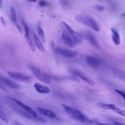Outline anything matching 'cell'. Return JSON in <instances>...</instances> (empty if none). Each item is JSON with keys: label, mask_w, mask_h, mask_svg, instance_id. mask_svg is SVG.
<instances>
[{"label": "cell", "mask_w": 125, "mask_h": 125, "mask_svg": "<svg viewBox=\"0 0 125 125\" xmlns=\"http://www.w3.org/2000/svg\"><path fill=\"white\" fill-rule=\"evenodd\" d=\"M75 19L79 22L88 26L96 32H100V31L99 24L91 17L83 15H78L75 17Z\"/></svg>", "instance_id": "1"}, {"label": "cell", "mask_w": 125, "mask_h": 125, "mask_svg": "<svg viewBox=\"0 0 125 125\" xmlns=\"http://www.w3.org/2000/svg\"><path fill=\"white\" fill-rule=\"evenodd\" d=\"M62 106L68 115L73 119L81 122L86 121V118L79 111L64 104H62Z\"/></svg>", "instance_id": "2"}, {"label": "cell", "mask_w": 125, "mask_h": 125, "mask_svg": "<svg viewBox=\"0 0 125 125\" xmlns=\"http://www.w3.org/2000/svg\"><path fill=\"white\" fill-rule=\"evenodd\" d=\"M33 75L40 81L45 83H50L51 80L50 76L46 73L42 71L40 68L36 66H32L31 68Z\"/></svg>", "instance_id": "3"}, {"label": "cell", "mask_w": 125, "mask_h": 125, "mask_svg": "<svg viewBox=\"0 0 125 125\" xmlns=\"http://www.w3.org/2000/svg\"><path fill=\"white\" fill-rule=\"evenodd\" d=\"M97 105L101 108L104 109H110L113 110L116 113L118 114L125 117V112L124 110L121 109V108L117 107L116 105L113 104H105L104 103H98L97 104Z\"/></svg>", "instance_id": "4"}, {"label": "cell", "mask_w": 125, "mask_h": 125, "mask_svg": "<svg viewBox=\"0 0 125 125\" xmlns=\"http://www.w3.org/2000/svg\"><path fill=\"white\" fill-rule=\"evenodd\" d=\"M7 73L10 77L18 81L27 82L31 80V77L25 73L13 71H8Z\"/></svg>", "instance_id": "5"}, {"label": "cell", "mask_w": 125, "mask_h": 125, "mask_svg": "<svg viewBox=\"0 0 125 125\" xmlns=\"http://www.w3.org/2000/svg\"><path fill=\"white\" fill-rule=\"evenodd\" d=\"M54 49L58 54L65 58H73L75 57L77 54V52L76 51L71 50L68 49L58 47L54 48Z\"/></svg>", "instance_id": "6"}, {"label": "cell", "mask_w": 125, "mask_h": 125, "mask_svg": "<svg viewBox=\"0 0 125 125\" xmlns=\"http://www.w3.org/2000/svg\"><path fill=\"white\" fill-rule=\"evenodd\" d=\"M12 100L19 106H20L21 108H22L24 110H25L26 112H27L29 114H30V115H31L32 117H33L34 118H36V119H38V115L37 114V112L31 107H29V106L26 105L25 104H24V103H23L22 102H21V101L16 99H14L13 98Z\"/></svg>", "instance_id": "7"}, {"label": "cell", "mask_w": 125, "mask_h": 125, "mask_svg": "<svg viewBox=\"0 0 125 125\" xmlns=\"http://www.w3.org/2000/svg\"><path fill=\"white\" fill-rule=\"evenodd\" d=\"M84 36L86 40L92 46L97 49H100V44L96 37L93 34L90 32H86L84 34Z\"/></svg>", "instance_id": "8"}, {"label": "cell", "mask_w": 125, "mask_h": 125, "mask_svg": "<svg viewBox=\"0 0 125 125\" xmlns=\"http://www.w3.org/2000/svg\"><path fill=\"white\" fill-rule=\"evenodd\" d=\"M62 39L64 44L69 47H72L76 45V43L72 37L66 30H64L62 32Z\"/></svg>", "instance_id": "9"}, {"label": "cell", "mask_w": 125, "mask_h": 125, "mask_svg": "<svg viewBox=\"0 0 125 125\" xmlns=\"http://www.w3.org/2000/svg\"><path fill=\"white\" fill-rule=\"evenodd\" d=\"M73 73L80 79L82 80L85 83H87L88 85L92 86L95 85V82L92 79L87 77L85 74L79 70H74Z\"/></svg>", "instance_id": "10"}, {"label": "cell", "mask_w": 125, "mask_h": 125, "mask_svg": "<svg viewBox=\"0 0 125 125\" xmlns=\"http://www.w3.org/2000/svg\"><path fill=\"white\" fill-rule=\"evenodd\" d=\"M2 84L12 89H18L20 88V86L17 83L12 81L8 78L0 76V86H2Z\"/></svg>", "instance_id": "11"}, {"label": "cell", "mask_w": 125, "mask_h": 125, "mask_svg": "<svg viewBox=\"0 0 125 125\" xmlns=\"http://www.w3.org/2000/svg\"><path fill=\"white\" fill-rule=\"evenodd\" d=\"M36 110L39 114L46 116L49 118L56 119L57 118L56 114L53 111L50 109L38 106L36 107Z\"/></svg>", "instance_id": "12"}, {"label": "cell", "mask_w": 125, "mask_h": 125, "mask_svg": "<svg viewBox=\"0 0 125 125\" xmlns=\"http://www.w3.org/2000/svg\"><path fill=\"white\" fill-rule=\"evenodd\" d=\"M85 61L86 64L90 67L93 68H98L100 64V61L93 56H87L85 58Z\"/></svg>", "instance_id": "13"}, {"label": "cell", "mask_w": 125, "mask_h": 125, "mask_svg": "<svg viewBox=\"0 0 125 125\" xmlns=\"http://www.w3.org/2000/svg\"><path fill=\"white\" fill-rule=\"evenodd\" d=\"M111 38L112 42L114 44L118 45L120 44V36L118 31L114 28L112 27L111 28Z\"/></svg>", "instance_id": "14"}, {"label": "cell", "mask_w": 125, "mask_h": 125, "mask_svg": "<svg viewBox=\"0 0 125 125\" xmlns=\"http://www.w3.org/2000/svg\"><path fill=\"white\" fill-rule=\"evenodd\" d=\"M34 88L37 92L42 94H47L50 92L49 88L44 85H42L38 83H34Z\"/></svg>", "instance_id": "15"}, {"label": "cell", "mask_w": 125, "mask_h": 125, "mask_svg": "<svg viewBox=\"0 0 125 125\" xmlns=\"http://www.w3.org/2000/svg\"><path fill=\"white\" fill-rule=\"evenodd\" d=\"M33 41L34 42L35 44H36L38 49L42 52H45V48L42 44V42L40 40V39L38 37V36L35 34H33Z\"/></svg>", "instance_id": "16"}, {"label": "cell", "mask_w": 125, "mask_h": 125, "mask_svg": "<svg viewBox=\"0 0 125 125\" xmlns=\"http://www.w3.org/2000/svg\"><path fill=\"white\" fill-rule=\"evenodd\" d=\"M37 32L39 35V37L40 39V40L43 43H45V33L44 32L43 30L42 29L41 27V25L38 24L37 26Z\"/></svg>", "instance_id": "17"}, {"label": "cell", "mask_w": 125, "mask_h": 125, "mask_svg": "<svg viewBox=\"0 0 125 125\" xmlns=\"http://www.w3.org/2000/svg\"><path fill=\"white\" fill-rule=\"evenodd\" d=\"M25 38L26 42L30 48V49L34 52L36 50V47H35V44L34 43V42L33 41V39L32 38V37L30 36V34L27 35H25Z\"/></svg>", "instance_id": "18"}, {"label": "cell", "mask_w": 125, "mask_h": 125, "mask_svg": "<svg viewBox=\"0 0 125 125\" xmlns=\"http://www.w3.org/2000/svg\"><path fill=\"white\" fill-rule=\"evenodd\" d=\"M10 18L12 21L15 24H17V16L15 9L14 7L12 6L10 8Z\"/></svg>", "instance_id": "19"}, {"label": "cell", "mask_w": 125, "mask_h": 125, "mask_svg": "<svg viewBox=\"0 0 125 125\" xmlns=\"http://www.w3.org/2000/svg\"><path fill=\"white\" fill-rule=\"evenodd\" d=\"M0 119L6 124L8 123V120L6 115L3 111L1 110H0Z\"/></svg>", "instance_id": "20"}, {"label": "cell", "mask_w": 125, "mask_h": 125, "mask_svg": "<svg viewBox=\"0 0 125 125\" xmlns=\"http://www.w3.org/2000/svg\"><path fill=\"white\" fill-rule=\"evenodd\" d=\"M22 25H23V28H24V30L25 31V35H27L29 34H30L29 29L28 26L27 25V24L24 21H22Z\"/></svg>", "instance_id": "21"}, {"label": "cell", "mask_w": 125, "mask_h": 125, "mask_svg": "<svg viewBox=\"0 0 125 125\" xmlns=\"http://www.w3.org/2000/svg\"><path fill=\"white\" fill-rule=\"evenodd\" d=\"M94 8L95 10H96L97 11L99 12H102L104 10V7L103 5H99V4H96L94 6Z\"/></svg>", "instance_id": "22"}, {"label": "cell", "mask_w": 125, "mask_h": 125, "mask_svg": "<svg viewBox=\"0 0 125 125\" xmlns=\"http://www.w3.org/2000/svg\"><path fill=\"white\" fill-rule=\"evenodd\" d=\"M114 90L115 92H116L117 93H118L120 96H121L124 100L125 99V93L124 91H122L119 89H115Z\"/></svg>", "instance_id": "23"}, {"label": "cell", "mask_w": 125, "mask_h": 125, "mask_svg": "<svg viewBox=\"0 0 125 125\" xmlns=\"http://www.w3.org/2000/svg\"><path fill=\"white\" fill-rule=\"evenodd\" d=\"M39 4L41 6H42V7L47 6L48 4V2L46 1H45V0H41V1H40L39 2Z\"/></svg>", "instance_id": "24"}, {"label": "cell", "mask_w": 125, "mask_h": 125, "mask_svg": "<svg viewBox=\"0 0 125 125\" xmlns=\"http://www.w3.org/2000/svg\"><path fill=\"white\" fill-rule=\"evenodd\" d=\"M0 21H1V23H2L3 25H5V21L4 18H3L2 17H0Z\"/></svg>", "instance_id": "25"}, {"label": "cell", "mask_w": 125, "mask_h": 125, "mask_svg": "<svg viewBox=\"0 0 125 125\" xmlns=\"http://www.w3.org/2000/svg\"><path fill=\"white\" fill-rule=\"evenodd\" d=\"M114 124L115 125H125V124L124 123H121L119 122H115L114 123Z\"/></svg>", "instance_id": "26"}, {"label": "cell", "mask_w": 125, "mask_h": 125, "mask_svg": "<svg viewBox=\"0 0 125 125\" xmlns=\"http://www.w3.org/2000/svg\"><path fill=\"white\" fill-rule=\"evenodd\" d=\"M50 43H51V47H52V48H54V47H55V44H54V42H53V41H51V42H50Z\"/></svg>", "instance_id": "27"}, {"label": "cell", "mask_w": 125, "mask_h": 125, "mask_svg": "<svg viewBox=\"0 0 125 125\" xmlns=\"http://www.w3.org/2000/svg\"><path fill=\"white\" fill-rule=\"evenodd\" d=\"M15 125H22V124H20L19 123L16 122V123H15Z\"/></svg>", "instance_id": "28"}, {"label": "cell", "mask_w": 125, "mask_h": 125, "mask_svg": "<svg viewBox=\"0 0 125 125\" xmlns=\"http://www.w3.org/2000/svg\"><path fill=\"white\" fill-rule=\"evenodd\" d=\"M98 125H110L109 124H101V123H99L98 124Z\"/></svg>", "instance_id": "29"}, {"label": "cell", "mask_w": 125, "mask_h": 125, "mask_svg": "<svg viewBox=\"0 0 125 125\" xmlns=\"http://www.w3.org/2000/svg\"><path fill=\"white\" fill-rule=\"evenodd\" d=\"M2 6V1L0 0V8Z\"/></svg>", "instance_id": "30"}]
</instances>
